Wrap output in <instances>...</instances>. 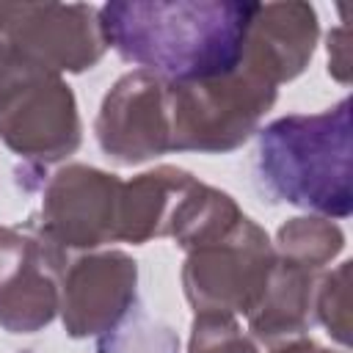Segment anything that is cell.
<instances>
[{"instance_id": "7", "label": "cell", "mask_w": 353, "mask_h": 353, "mask_svg": "<svg viewBox=\"0 0 353 353\" xmlns=\"http://www.w3.org/2000/svg\"><path fill=\"white\" fill-rule=\"evenodd\" d=\"M99 149L119 165H141L171 152L168 80L132 69L105 94L94 121Z\"/></svg>"}, {"instance_id": "8", "label": "cell", "mask_w": 353, "mask_h": 353, "mask_svg": "<svg viewBox=\"0 0 353 353\" xmlns=\"http://www.w3.org/2000/svg\"><path fill=\"white\" fill-rule=\"evenodd\" d=\"M97 11L85 3H22L3 44L39 69L80 74L108 50Z\"/></svg>"}, {"instance_id": "11", "label": "cell", "mask_w": 353, "mask_h": 353, "mask_svg": "<svg viewBox=\"0 0 353 353\" xmlns=\"http://www.w3.org/2000/svg\"><path fill=\"white\" fill-rule=\"evenodd\" d=\"M66 265V251L36 232L28 265L0 292V328L8 334H36L47 328L61 309V276Z\"/></svg>"}, {"instance_id": "18", "label": "cell", "mask_w": 353, "mask_h": 353, "mask_svg": "<svg viewBox=\"0 0 353 353\" xmlns=\"http://www.w3.org/2000/svg\"><path fill=\"white\" fill-rule=\"evenodd\" d=\"M188 353H259V345L240 328L234 314L196 312Z\"/></svg>"}, {"instance_id": "3", "label": "cell", "mask_w": 353, "mask_h": 353, "mask_svg": "<svg viewBox=\"0 0 353 353\" xmlns=\"http://www.w3.org/2000/svg\"><path fill=\"white\" fill-rule=\"evenodd\" d=\"M0 141L19 157L50 165L80 149L83 127L69 83L33 66L0 41Z\"/></svg>"}, {"instance_id": "5", "label": "cell", "mask_w": 353, "mask_h": 353, "mask_svg": "<svg viewBox=\"0 0 353 353\" xmlns=\"http://www.w3.org/2000/svg\"><path fill=\"white\" fill-rule=\"evenodd\" d=\"M273 268V240L256 221L243 215L229 234L188 251L182 265V290L193 312L248 317L265 295Z\"/></svg>"}, {"instance_id": "6", "label": "cell", "mask_w": 353, "mask_h": 353, "mask_svg": "<svg viewBox=\"0 0 353 353\" xmlns=\"http://www.w3.org/2000/svg\"><path fill=\"white\" fill-rule=\"evenodd\" d=\"M121 179L110 171L66 163L50 174L39 218L30 223L63 251H97L116 243Z\"/></svg>"}, {"instance_id": "16", "label": "cell", "mask_w": 353, "mask_h": 353, "mask_svg": "<svg viewBox=\"0 0 353 353\" xmlns=\"http://www.w3.org/2000/svg\"><path fill=\"white\" fill-rule=\"evenodd\" d=\"M97 353H179V336L165 323L149 320L135 303L116 328L97 339Z\"/></svg>"}, {"instance_id": "10", "label": "cell", "mask_w": 353, "mask_h": 353, "mask_svg": "<svg viewBox=\"0 0 353 353\" xmlns=\"http://www.w3.org/2000/svg\"><path fill=\"white\" fill-rule=\"evenodd\" d=\"M317 36L320 22L314 6L301 0L256 3L245 30L240 66L279 88L309 66Z\"/></svg>"}, {"instance_id": "12", "label": "cell", "mask_w": 353, "mask_h": 353, "mask_svg": "<svg viewBox=\"0 0 353 353\" xmlns=\"http://www.w3.org/2000/svg\"><path fill=\"white\" fill-rule=\"evenodd\" d=\"M193 182L196 176L179 165H157L121 182L116 243L143 245L154 237H165L171 212Z\"/></svg>"}, {"instance_id": "22", "label": "cell", "mask_w": 353, "mask_h": 353, "mask_svg": "<svg viewBox=\"0 0 353 353\" xmlns=\"http://www.w3.org/2000/svg\"><path fill=\"white\" fill-rule=\"evenodd\" d=\"M19 6H22V3H0V41L6 39V33H8L11 22L17 19Z\"/></svg>"}, {"instance_id": "2", "label": "cell", "mask_w": 353, "mask_h": 353, "mask_svg": "<svg viewBox=\"0 0 353 353\" xmlns=\"http://www.w3.org/2000/svg\"><path fill=\"white\" fill-rule=\"evenodd\" d=\"M350 97L320 113H290L259 130L256 182L273 199L323 218L353 212Z\"/></svg>"}, {"instance_id": "19", "label": "cell", "mask_w": 353, "mask_h": 353, "mask_svg": "<svg viewBox=\"0 0 353 353\" xmlns=\"http://www.w3.org/2000/svg\"><path fill=\"white\" fill-rule=\"evenodd\" d=\"M36 245V232L17 229V226H0V292L19 276V270L28 265Z\"/></svg>"}, {"instance_id": "21", "label": "cell", "mask_w": 353, "mask_h": 353, "mask_svg": "<svg viewBox=\"0 0 353 353\" xmlns=\"http://www.w3.org/2000/svg\"><path fill=\"white\" fill-rule=\"evenodd\" d=\"M259 353H334V350H328L320 342H314L312 336L301 334V336H292V339H281V342L265 345V347H259Z\"/></svg>"}, {"instance_id": "20", "label": "cell", "mask_w": 353, "mask_h": 353, "mask_svg": "<svg viewBox=\"0 0 353 353\" xmlns=\"http://www.w3.org/2000/svg\"><path fill=\"white\" fill-rule=\"evenodd\" d=\"M328 74L339 83H350V55H347V28L339 25L328 33Z\"/></svg>"}, {"instance_id": "4", "label": "cell", "mask_w": 353, "mask_h": 353, "mask_svg": "<svg viewBox=\"0 0 353 353\" xmlns=\"http://www.w3.org/2000/svg\"><path fill=\"white\" fill-rule=\"evenodd\" d=\"M276 97V85L243 66L218 77L168 83L171 152H234L259 130Z\"/></svg>"}, {"instance_id": "9", "label": "cell", "mask_w": 353, "mask_h": 353, "mask_svg": "<svg viewBox=\"0 0 353 353\" xmlns=\"http://www.w3.org/2000/svg\"><path fill=\"white\" fill-rule=\"evenodd\" d=\"M138 303V262L127 251H85L61 276V320L72 339L102 336Z\"/></svg>"}, {"instance_id": "1", "label": "cell", "mask_w": 353, "mask_h": 353, "mask_svg": "<svg viewBox=\"0 0 353 353\" xmlns=\"http://www.w3.org/2000/svg\"><path fill=\"white\" fill-rule=\"evenodd\" d=\"M254 8L248 0H110L97 17L105 47L168 83H185L240 66Z\"/></svg>"}, {"instance_id": "17", "label": "cell", "mask_w": 353, "mask_h": 353, "mask_svg": "<svg viewBox=\"0 0 353 353\" xmlns=\"http://www.w3.org/2000/svg\"><path fill=\"white\" fill-rule=\"evenodd\" d=\"M350 270L353 262L336 265L317 279L314 290V320L342 347H350Z\"/></svg>"}, {"instance_id": "13", "label": "cell", "mask_w": 353, "mask_h": 353, "mask_svg": "<svg viewBox=\"0 0 353 353\" xmlns=\"http://www.w3.org/2000/svg\"><path fill=\"white\" fill-rule=\"evenodd\" d=\"M320 273L290 265L276 256V268L265 287V295L254 306L248 320V336L265 347L281 339L301 336L314 323V290Z\"/></svg>"}, {"instance_id": "15", "label": "cell", "mask_w": 353, "mask_h": 353, "mask_svg": "<svg viewBox=\"0 0 353 353\" xmlns=\"http://www.w3.org/2000/svg\"><path fill=\"white\" fill-rule=\"evenodd\" d=\"M276 256L320 273L328 268L345 248V232L339 223L323 215H295L287 223L279 226L276 240H273Z\"/></svg>"}, {"instance_id": "14", "label": "cell", "mask_w": 353, "mask_h": 353, "mask_svg": "<svg viewBox=\"0 0 353 353\" xmlns=\"http://www.w3.org/2000/svg\"><path fill=\"white\" fill-rule=\"evenodd\" d=\"M243 218V210L237 201L207 182H193L176 201L171 221H168V234L174 243L188 254L193 248H201L223 234H229Z\"/></svg>"}]
</instances>
